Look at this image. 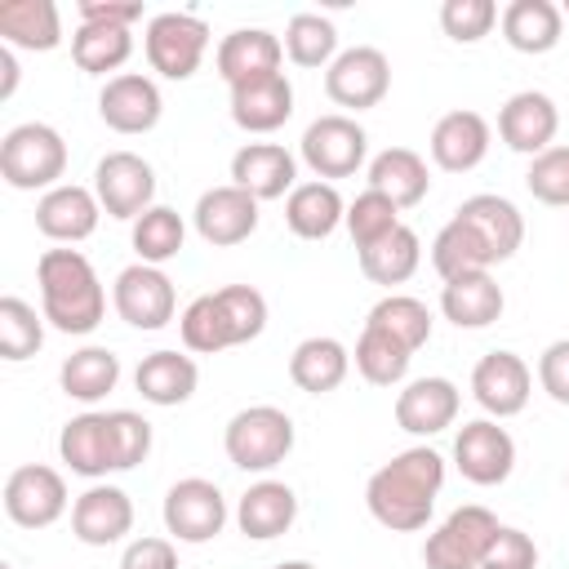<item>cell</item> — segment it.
<instances>
[{
    "instance_id": "6da1fadb",
    "label": "cell",
    "mask_w": 569,
    "mask_h": 569,
    "mask_svg": "<svg viewBox=\"0 0 569 569\" xmlns=\"http://www.w3.org/2000/svg\"><path fill=\"white\" fill-rule=\"evenodd\" d=\"M445 489V458L427 445L400 449L391 462H382L365 485V507L382 529L413 533L431 520L436 498Z\"/></svg>"
},
{
    "instance_id": "7a4b0ae2",
    "label": "cell",
    "mask_w": 569,
    "mask_h": 569,
    "mask_svg": "<svg viewBox=\"0 0 569 569\" xmlns=\"http://www.w3.org/2000/svg\"><path fill=\"white\" fill-rule=\"evenodd\" d=\"M40 316L58 333H93L107 316V289L80 249H44L36 262Z\"/></svg>"
},
{
    "instance_id": "3957f363",
    "label": "cell",
    "mask_w": 569,
    "mask_h": 569,
    "mask_svg": "<svg viewBox=\"0 0 569 569\" xmlns=\"http://www.w3.org/2000/svg\"><path fill=\"white\" fill-rule=\"evenodd\" d=\"M267 329V298L253 284H222L213 293H200L178 316L182 347L196 356H213L240 342H253Z\"/></svg>"
},
{
    "instance_id": "277c9868",
    "label": "cell",
    "mask_w": 569,
    "mask_h": 569,
    "mask_svg": "<svg viewBox=\"0 0 569 569\" xmlns=\"http://www.w3.org/2000/svg\"><path fill=\"white\" fill-rule=\"evenodd\" d=\"M67 173V142L53 124L27 120L13 124L0 142V178L13 191H53Z\"/></svg>"
},
{
    "instance_id": "5b68a950",
    "label": "cell",
    "mask_w": 569,
    "mask_h": 569,
    "mask_svg": "<svg viewBox=\"0 0 569 569\" xmlns=\"http://www.w3.org/2000/svg\"><path fill=\"white\" fill-rule=\"evenodd\" d=\"M222 449L240 471H271L293 449V418L276 405H249L227 422Z\"/></svg>"
},
{
    "instance_id": "8992f818",
    "label": "cell",
    "mask_w": 569,
    "mask_h": 569,
    "mask_svg": "<svg viewBox=\"0 0 569 569\" xmlns=\"http://www.w3.org/2000/svg\"><path fill=\"white\" fill-rule=\"evenodd\" d=\"M498 516L480 502H467V507H453L436 533H427L422 542V565L427 569H480L493 533H498Z\"/></svg>"
},
{
    "instance_id": "52a82bcc",
    "label": "cell",
    "mask_w": 569,
    "mask_h": 569,
    "mask_svg": "<svg viewBox=\"0 0 569 569\" xmlns=\"http://www.w3.org/2000/svg\"><path fill=\"white\" fill-rule=\"evenodd\" d=\"M142 49H147L151 71H160L164 80H191L204 62V49H209V22L196 13H182V9L156 13L147 22Z\"/></svg>"
},
{
    "instance_id": "ba28073f",
    "label": "cell",
    "mask_w": 569,
    "mask_h": 569,
    "mask_svg": "<svg viewBox=\"0 0 569 569\" xmlns=\"http://www.w3.org/2000/svg\"><path fill=\"white\" fill-rule=\"evenodd\" d=\"M298 151H302V160H307V169H311L316 178L333 182V178H351V173L365 164L369 133H365L351 116L333 111V116H316V120L302 129Z\"/></svg>"
},
{
    "instance_id": "9c48e42d",
    "label": "cell",
    "mask_w": 569,
    "mask_h": 569,
    "mask_svg": "<svg viewBox=\"0 0 569 569\" xmlns=\"http://www.w3.org/2000/svg\"><path fill=\"white\" fill-rule=\"evenodd\" d=\"M93 196L102 213L120 222H138L156 204V169L138 151H107L93 169Z\"/></svg>"
},
{
    "instance_id": "30bf717a",
    "label": "cell",
    "mask_w": 569,
    "mask_h": 569,
    "mask_svg": "<svg viewBox=\"0 0 569 569\" xmlns=\"http://www.w3.org/2000/svg\"><path fill=\"white\" fill-rule=\"evenodd\" d=\"M387 89H391V62H387V53L373 49V44H351V49H342V53L329 62V71H325V93H329V102H338V107H347V111H369V107H378V102L387 98Z\"/></svg>"
},
{
    "instance_id": "8fae6325",
    "label": "cell",
    "mask_w": 569,
    "mask_h": 569,
    "mask_svg": "<svg viewBox=\"0 0 569 569\" xmlns=\"http://www.w3.org/2000/svg\"><path fill=\"white\" fill-rule=\"evenodd\" d=\"M111 302H116V316L142 333L151 329H164L178 311V293H173V280L151 267V262H129L116 284H111Z\"/></svg>"
},
{
    "instance_id": "7c38bea8",
    "label": "cell",
    "mask_w": 569,
    "mask_h": 569,
    "mask_svg": "<svg viewBox=\"0 0 569 569\" xmlns=\"http://www.w3.org/2000/svg\"><path fill=\"white\" fill-rule=\"evenodd\" d=\"M67 511V480L44 462H22L4 480V516L18 529H49Z\"/></svg>"
},
{
    "instance_id": "4fadbf2b",
    "label": "cell",
    "mask_w": 569,
    "mask_h": 569,
    "mask_svg": "<svg viewBox=\"0 0 569 569\" xmlns=\"http://www.w3.org/2000/svg\"><path fill=\"white\" fill-rule=\"evenodd\" d=\"M160 516H164V529H169L178 542H209V538H218L222 525H227V498H222V489H218L213 480L187 476V480H178V485L164 493Z\"/></svg>"
},
{
    "instance_id": "5bb4252c",
    "label": "cell",
    "mask_w": 569,
    "mask_h": 569,
    "mask_svg": "<svg viewBox=\"0 0 569 569\" xmlns=\"http://www.w3.org/2000/svg\"><path fill=\"white\" fill-rule=\"evenodd\" d=\"M453 462H458L462 480H471L480 489L502 485L511 476V467H516V440L493 418L462 422V431L453 436Z\"/></svg>"
},
{
    "instance_id": "9a60e30c",
    "label": "cell",
    "mask_w": 569,
    "mask_h": 569,
    "mask_svg": "<svg viewBox=\"0 0 569 569\" xmlns=\"http://www.w3.org/2000/svg\"><path fill=\"white\" fill-rule=\"evenodd\" d=\"M529 391H533V373L516 351H489L471 369V396L493 422L516 418L529 405Z\"/></svg>"
},
{
    "instance_id": "2e32d148",
    "label": "cell",
    "mask_w": 569,
    "mask_h": 569,
    "mask_svg": "<svg viewBox=\"0 0 569 569\" xmlns=\"http://www.w3.org/2000/svg\"><path fill=\"white\" fill-rule=\"evenodd\" d=\"M191 222H196V236L213 249H231L240 240H249L258 231V200L249 191H240L236 182L227 187H209L196 209H191Z\"/></svg>"
},
{
    "instance_id": "e0dca14e",
    "label": "cell",
    "mask_w": 569,
    "mask_h": 569,
    "mask_svg": "<svg viewBox=\"0 0 569 569\" xmlns=\"http://www.w3.org/2000/svg\"><path fill=\"white\" fill-rule=\"evenodd\" d=\"M160 111H164V98H160L156 80L138 76V71L111 76L98 93V116L116 133H151L160 124Z\"/></svg>"
},
{
    "instance_id": "ac0fdd59",
    "label": "cell",
    "mask_w": 569,
    "mask_h": 569,
    "mask_svg": "<svg viewBox=\"0 0 569 569\" xmlns=\"http://www.w3.org/2000/svg\"><path fill=\"white\" fill-rule=\"evenodd\" d=\"M556 129H560V111H556V102H551L547 93H538V89L511 93V98L502 102V111H498V138H502L511 151H520V156H542V151L551 147Z\"/></svg>"
},
{
    "instance_id": "d6986e66",
    "label": "cell",
    "mask_w": 569,
    "mask_h": 569,
    "mask_svg": "<svg viewBox=\"0 0 569 569\" xmlns=\"http://www.w3.org/2000/svg\"><path fill=\"white\" fill-rule=\"evenodd\" d=\"M98 218H102V204L89 187H76V182H58L53 191H44L36 200V227L40 236L58 240V244H80L98 231Z\"/></svg>"
},
{
    "instance_id": "ffe728a7",
    "label": "cell",
    "mask_w": 569,
    "mask_h": 569,
    "mask_svg": "<svg viewBox=\"0 0 569 569\" xmlns=\"http://www.w3.org/2000/svg\"><path fill=\"white\" fill-rule=\"evenodd\" d=\"M133 529V502L120 485H89L71 502V533L84 547H111Z\"/></svg>"
},
{
    "instance_id": "44dd1931",
    "label": "cell",
    "mask_w": 569,
    "mask_h": 569,
    "mask_svg": "<svg viewBox=\"0 0 569 569\" xmlns=\"http://www.w3.org/2000/svg\"><path fill=\"white\" fill-rule=\"evenodd\" d=\"M298 160L280 147V142H244L236 156H231V182L240 191H249L258 204L262 200H280L289 196L298 182Z\"/></svg>"
},
{
    "instance_id": "7402d4cb",
    "label": "cell",
    "mask_w": 569,
    "mask_h": 569,
    "mask_svg": "<svg viewBox=\"0 0 569 569\" xmlns=\"http://www.w3.org/2000/svg\"><path fill=\"white\" fill-rule=\"evenodd\" d=\"M489 138H493V129H489V120L480 116V111H445L440 120H436V129H431V160L445 169V173H467V169H476L485 156H489Z\"/></svg>"
},
{
    "instance_id": "603a6c76",
    "label": "cell",
    "mask_w": 569,
    "mask_h": 569,
    "mask_svg": "<svg viewBox=\"0 0 569 569\" xmlns=\"http://www.w3.org/2000/svg\"><path fill=\"white\" fill-rule=\"evenodd\" d=\"M458 387L449 378H413L396 396V427L409 436H440L458 418Z\"/></svg>"
},
{
    "instance_id": "cb8c5ba5",
    "label": "cell",
    "mask_w": 569,
    "mask_h": 569,
    "mask_svg": "<svg viewBox=\"0 0 569 569\" xmlns=\"http://www.w3.org/2000/svg\"><path fill=\"white\" fill-rule=\"evenodd\" d=\"M280 58H284V40L280 36H271L267 27H240V31L222 36V44H218V76L236 89L244 80L276 76Z\"/></svg>"
},
{
    "instance_id": "d4e9b609",
    "label": "cell",
    "mask_w": 569,
    "mask_h": 569,
    "mask_svg": "<svg viewBox=\"0 0 569 569\" xmlns=\"http://www.w3.org/2000/svg\"><path fill=\"white\" fill-rule=\"evenodd\" d=\"M293 520H298V493L284 480H258L236 502V525L253 542H271V538L289 533Z\"/></svg>"
},
{
    "instance_id": "484cf974",
    "label": "cell",
    "mask_w": 569,
    "mask_h": 569,
    "mask_svg": "<svg viewBox=\"0 0 569 569\" xmlns=\"http://www.w3.org/2000/svg\"><path fill=\"white\" fill-rule=\"evenodd\" d=\"M58 453H62V462H67L76 476L102 480L107 471H116L111 418H107V413H76V418L58 431Z\"/></svg>"
},
{
    "instance_id": "4316f807",
    "label": "cell",
    "mask_w": 569,
    "mask_h": 569,
    "mask_svg": "<svg viewBox=\"0 0 569 569\" xmlns=\"http://www.w3.org/2000/svg\"><path fill=\"white\" fill-rule=\"evenodd\" d=\"M289 116H293V84L284 80V71L231 89V120L244 133H276Z\"/></svg>"
},
{
    "instance_id": "83f0119b",
    "label": "cell",
    "mask_w": 569,
    "mask_h": 569,
    "mask_svg": "<svg viewBox=\"0 0 569 569\" xmlns=\"http://www.w3.org/2000/svg\"><path fill=\"white\" fill-rule=\"evenodd\" d=\"M196 382H200V369L187 351H151L142 356V365L133 369V387L147 405H160V409H173V405H187L196 396Z\"/></svg>"
},
{
    "instance_id": "f1b7e54d",
    "label": "cell",
    "mask_w": 569,
    "mask_h": 569,
    "mask_svg": "<svg viewBox=\"0 0 569 569\" xmlns=\"http://www.w3.org/2000/svg\"><path fill=\"white\" fill-rule=\"evenodd\" d=\"M284 222L298 240H329L347 222V204L333 182H298L284 196Z\"/></svg>"
},
{
    "instance_id": "f546056e",
    "label": "cell",
    "mask_w": 569,
    "mask_h": 569,
    "mask_svg": "<svg viewBox=\"0 0 569 569\" xmlns=\"http://www.w3.org/2000/svg\"><path fill=\"white\" fill-rule=\"evenodd\" d=\"M493 262H498L493 244H489L462 213H453V218L436 231V240H431V267L440 271V280L480 276V271H489Z\"/></svg>"
},
{
    "instance_id": "4dcf8cb0",
    "label": "cell",
    "mask_w": 569,
    "mask_h": 569,
    "mask_svg": "<svg viewBox=\"0 0 569 569\" xmlns=\"http://www.w3.org/2000/svg\"><path fill=\"white\" fill-rule=\"evenodd\" d=\"M347 369H351V351L329 338V333H316V338H302L289 356V378L298 391L307 396H325V391H338L347 382Z\"/></svg>"
},
{
    "instance_id": "1f68e13d",
    "label": "cell",
    "mask_w": 569,
    "mask_h": 569,
    "mask_svg": "<svg viewBox=\"0 0 569 569\" xmlns=\"http://www.w3.org/2000/svg\"><path fill=\"white\" fill-rule=\"evenodd\" d=\"M369 187L382 191L396 209H413L427 200L431 178H427V160L409 147H387L369 160Z\"/></svg>"
},
{
    "instance_id": "d6a6232c",
    "label": "cell",
    "mask_w": 569,
    "mask_h": 569,
    "mask_svg": "<svg viewBox=\"0 0 569 569\" xmlns=\"http://www.w3.org/2000/svg\"><path fill=\"white\" fill-rule=\"evenodd\" d=\"M502 307H507L502 284L489 271L445 280V289H440V311L458 329H485V325H493L502 316Z\"/></svg>"
},
{
    "instance_id": "836d02e7",
    "label": "cell",
    "mask_w": 569,
    "mask_h": 569,
    "mask_svg": "<svg viewBox=\"0 0 569 569\" xmlns=\"http://www.w3.org/2000/svg\"><path fill=\"white\" fill-rule=\"evenodd\" d=\"M565 36V13L551 0H511L502 9V40L516 53H551Z\"/></svg>"
},
{
    "instance_id": "e575fe53",
    "label": "cell",
    "mask_w": 569,
    "mask_h": 569,
    "mask_svg": "<svg viewBox=\"0 0 569 569\" xmlns=\"http://www.w3.org/2000/svg\"><path fill=\"white\" fill-rule=\"evenodd\" d=\"M0 36L13 49L49 53L62 40V18L53 0H4L0 4Z\"/></svg>"
},
{
    "instance_id": "d590c367",
    "label": "cell",
    "mask_w": 569,
    "mask_h": 569,
    "mask_svg": "<svg viewBox=\"0 0 569 569\" xmlns=\"http://www.w3.org/2000/svg\"><path fill=\"white\" fill-rule=\"evenodd\" d=\"M116 382H120V356L111 347H80L58 369V387L80 405H98L102 396L116 391Z\"/></svg>"
},
{
    "instance_id": "8d00e7d4",
    "label": "cell",
    "mask_w": 569,
    "mask_h": 569,
    "mask_svg": "<svg viewBox=\"0 0 569 569\" xmlns=\"http://www.w3.org/2000/svg\"><path fill=\"white\" fill-rule=\"evenodd\" d=\"M453 213H462L489 244H493V253H498V262H507L516 249H520V240H525V218H520V209L507 200V196H493V191H480V196H471V200H462Z\"/></svg>"
},
{
    "instance_id": "74e56055",
    "label": "cell",
    "mask_w": 569,
    "mask_h": 569,
    "mask_svg": "<svg viewBox=\"0 0 569 569\" xmlns=\"http://www.w3.org/2000/svg\"><path fill=\"white\" fill-rule=\"evenodd\" d=\"M365 325L378 329V333H387V338H396L405 351H418V347L431 342V311H427L422 298H409V293H387V298H378V302L369 307Z\"/></svg>"
},
{
    "instance_id": "f35d334b",
    "label": "cell",
    "mask_w": 569,
    "mask_h": 569,
    "mask_svg": "<svg viewBox=\"0 0 569 569\" xmlns=\"http://www.w3.org/2000/svg\"><path fill=\"white\" fill-rule=\"evenodd\" d=\"M422 262V240L413 227H396L391 236H382L378 244L360 249V271L373 280V284H405Z\"/></svg>"
},
{
    "instance_id": "ab89813d",
    "label": "cell",
    "mask_w": 569,
    "mask_h": 569,
    "mask_svg": "<svg viewBox=\"0 0 569 569\" xmlns=\"http://www.w3.org/2000/svg\"><path fill=\"white\" fill-rule=\"evenodd\" d=\"M133 53V31L129 27H102V22H80L71 36V58L89 76L120 71Z\"/></svg>"
},
{
    "instance_id": "60d3db41",
    "label": "cell",
    "mask_w": 569,
    "mask_h": 569,
    "mask_svg": "<svg viewBox=\"0 0 569 569\" xmlns=\"http://www.w3.org/2000/svg\"><path fill=\"white\" fill-rule=\"evenodd\" d=\"M284 53L293 67H325L338 58V27L325 18V13H293L289 27H284Z\"/></svg>"
},
{
    "instance_id": "b9f144b4",
    "label": "cell",
    "mask_w": 569,
    "mask_h": 569,
    "mask_svg": "<svg viewBox=\"0 0 569 569\" xmlns=\"http://www.w3.org/2000/svg\"><path fill=\"white\" fill-rule=\"evenodd\" d=\"M182 240H187V222L178 209L169 204H151L138 222H133V249H138V262H169L182 253Z\"/></svg>"
},
{
    "instance_id": "7bdbcfd3",
    "label": "cell",
    "mask_w": 569,
    "mask_h": 569,
    "mask_svg": "<svg viewBox=\"0 0 569 569\" xmlns=\"http://www.w3.org/2000/svg\"><path fill=\"white\" fill-rule=\"evenodd\" d=\"M351 360H356V369H360L365 382H373V387H396V382H405L413 351H405L396 338H387V333H378V329L365 325L360 338H356Z\"/></svg>"
},
{
    "instance_id": "ee69618b",
    "label": "cell",
    "mask_w": 569,
    "mask_h": 569,
    "mask_svg": "<svg viewBox=\"0 0 569 569\" xmlns=\"http://www.w3.org/2000/svg\"><path fill=\"white\" fill-rule=\"evenodd\" d=\"M44 347V316H36L31 302L4 293L0 298V351L4 360H27Z\"/></svg>"
},
{
    "instance_id": "f6af8a7d",
    "label": "cell",
    "mask_w": 569,
    "mask_h": 569,
    "mask_svg": "<svg viewBox=\"0 0 569 569\" xmlns=\"http://www.w3.org/2000/svg\"><path fill=\"white\" fill-rule=\"evenodd\" d=\"M396 227H400V209H396L382 191H373V187H365V191L347 204V231H351V240H356V253L369 249V244H378V240L391 236Z\"/></svg>"
},
{
    "instance_id": "bcb514c9",
    "label": "cell",
    "mask_w": 569,
    "mask_h": 569,
    "mask_svg": "<svg viewBox=\"0 0 569 569\" xmlns=\"http://www.w3.org/2000/svg\"><path fill=\"white\" fill-rule=\"evenodd\" d=\"M493 22H498V4L493 0H445L440 4V27L458 44L485 40L493 31Z\"/></svg>"
},
{
    "instance_id": "7dc6e473",
    "label": "cell",
    "mask_w": 569,
    "mask_h": 569,
    "mask_svg": "<svg viewBox=\"0 0 569 569\" xmlns=\"http://www.w3.org/2000/svg\"><path fill=\"white\" fill-rule=\"evenodd\" d=\"M525 187L542 204H569V147H547L542 156H533Z\"/></svg>"
},
{
    "instance_id": "c3c4849f",
    "label": "cell",
    "mask_w": 569,
    "mask_h": 569,
    "mask_svg": "<svg viewBox=\"0 0 569 569\" xmlns=\"http://www.w3.org/2000/svg\"><path fill=\"white\" fill-rule=\"evenodd\" d=\"M111 445H116V471H129L138 462H147L151 453V422L133 409H111Z\"/></svg>"
},
{
    "instance_id": "681fc988",
    "label": "cell",
    "mask_w": 569,
    "mask_h": 569,
    "mask_svg": "<svg viewBox=\"0 0 569 569\" xmlns=\"http://www.w3.org/2000/svg\"><path fill=\"white\" fill-rule=\"evenodd\" d=\"M480 569H538V547H533V538H529L525 529L502 525V529L493 533V542H489Z\"/></svg>"
},
{
    "instance_id": "f907efd6",
    "label": "cell",
    "mask_w": 569,
    "mask_h": 569,
    "mask_svg": "<svg viewBox=\"0 0 569 569\" xmlns=\"http://www.w3.org/2000/svg\"><path fill=\"white\" fill-rule=\"evenodd\" d=\"M538 382L556 405H569V338H556L538 356Z\"/></svg>"
},
{
    "instance_id": "816d5d0a",
    "label": "cell",
    "mask_w": 569,
    "mask_h": 569,
    "mask_svg": "<svg viewBox=\"0 0 569 569\" xmlns=\"http://www.w3.org/2000/svg\"><path fill=\"white\" fill-rule=\"evenodd\" d=\"M120 569H178V547L169 538H133L120 556Z\"/></svg>"
},
{
    "instance_id": "f5cc1de1",
    "label": "cell",
    "mask_w": 569,
    "mask_h": 569,
    "mask_svg": "<svg viewBox=\"0 0 569 569\" xmlns=\"http://www.w3.org/2000/svg\"><path fill=\"white\" fill-rule=\"evenodd\" d=\"M142 18V4L138 0H84L80 4V22H102V27H133Z\"/></svg>"
},
{
    "instance_id": "db71d44e",
    "label": "cell",
    "mask_w": 569,
    "mask_h": 569,
    "mask_svg": "<svg viewBox=\"0 0 569 569\" xmlns=\"http://www.w3.org/2000/svg\"><path fill=\"white\" fill-rule=\"evenodd\" d=\"M0 71H4V80H0V98H9V93L18 89V62H13L9 49H0Z\"/></svg>"
},
{
    "instance_id": "11a10c76",
    "label": "cell",
    "mask_w": 569,
    "mask_h": 569,
    "mask_svg": "<svg viewBox=\"0 0 569 569\" xmlns=\"http://www.w3.org/2000/svg\"><path fill=\"white\" fill-rule=\"evenodd\" d=\"M276 569H316L311 560H284V565H276Z\"/></svg>"
},
{
    "instance_id": "9f6ffc18",
    "label": "cell",
    "mask_w": 569,
    "mask_h": 569,
    "mask_svg": "<svg viewBox=\"0 0 569 569\" xmlns=\"http://www.w3.org/2000/svg\"><path fill=\"white\" fill-rule=\"evenodd\" d=\"M560 13H569V0H565V4H560Z\"/></svg>"
},
{
    "instance_id": "6f0895ef",
    "label": "cell",
    "mask_w": 569,
    "mask_h": 569,
    "mask_svg": "<svg viewBox=\"0 0 569 569\" xmlns=\"http://www.w3.org/2000/svg\"><path fill=\"white\" fill-rule=\"evenodd\" d=\"M0 569H13V565H0Z\"/></svg>"
},
{
    "instance_id": "680465c9",
    "label": "cell",
    "mask_w": 569,
    "mask_h": 569,
    "mask_svg": "<svg viewBox=\"0 0 569 569\" xmlns=\"http://www.w3.org/2000/svg\"><path fill=\"white\" fill-rule=\"evenodd\" d=\"M565 480H569V476H565Z\"/></svg>"
}]
</instances>
